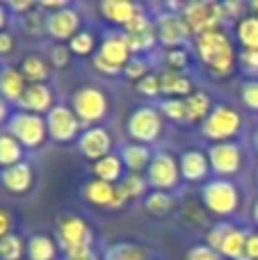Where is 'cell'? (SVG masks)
I'll return each mask as SVG.
<instances>
[{"label":"cell","instance_id":"44","mask_svg":"<svg viewBox=\"0 0 258 260\" xmlns=\"http://www.w3.org/2000/svg\"><path fill=\"white\" fill-rule=\"evenodd\" d=\"M135 87L142 96H149V99H158V96H163L158 73H149V76H144L140 82H135Z\"/></svg>","mask_w":258,"mask_h":260},{"label":"cell","instance_id":"4","mask_svg":"<svg viewBox=\"0 0 258 260\" xmlns=\"http://www.w3.org/2000/svg\"><path fill=\"white\" fill-rule=\"evenodd\" d=\"M181 16L185 21V25L190 27L192 37H199L210 30H219L224 21L222 3H215V0H192V3H185L181 9Z\"/></svg>","mask_w":258,"mask_h":260},{"label":"cell","instance_id":"33","mask_svg":"<svg viewBox=\"0 0 258 260\" xmlns=\"http://www.w3.org/2000/svg\"><path fill=\"white\" fill-rule=\"evenodd\" d=\"M27 244L16 233H9L0 238V260H21L25 256Z\"/></svg>","mask_w":258,"mask_h":260},{"label":"cell","instance_id":"23","mask_svg":"<svg viewBox=\"0 0 258 260\" xmlns=\"http://www.w3.org/2000/svg\"><path fill=\"white\" fill-rule=\"evenodd\" d=\"M114 192H117V185L105 183V180H99V178L87 180L85 187H82L85 201L91 203V206H99V208H112Z\"/></svg>","mask_w":258,"mask_h":260},{"label":"cell","instance_id":"22","mask_svg":"<svg viewBox=\"0 0 258 260\" xmlns=\"http://www.w3.org/2000/svg\"><path fill=\"white\" fill-rule=\"evenodd\" d=\"M151 160H153V153H151L149 146H144V144L131 142L121 148V162L131 174H142V171H146Z\"/></svg>","mask_w":258,"mask_h":260},{"label":"cell","instance_id":"43","mask_svg":"<svg viewBox=\"0 0 258 260\" xmlns=\"http://www.w3.org/2000/svg\"><path fill=\"white\" fill-rule=\"evenodd\" d=\"M165 64H167V69H172V71L183 73V69H187V64H190V53H187L185 48H169L167 53H165Z\"/></svg>","mask_w":258,"mask_h":260},{"label":"cell","instance_id":"1","mask_svg":"<svg viewBox=\"0 0 258 260\" xmlns=\"http://www.w3.org/2000/svg\"><path fill=\"white\" fill-rule=\"evenodd\" d=\"M195 53L213 76L227 78L238 64V50L227 30H210L195 37Z\"/></svg>","mask_w":258,"mask_h":260},{"label":"cell","instance_id":"20","mask_svg":"<svg viewBox=\"0 0 258 260\" xmlns=\"http://www.w3.org/2000/svg\"><path fill=\"white\" fill-rule=\"evenodd\" d=\"M158 76H160V89H163L165 99H187V96L195 91L192 80L181 71L165 69V71H160Z\"/></svg>","mask_w":258,"mask_h":260},{"label":"cell","instance_id":"41","mask_svg":"<svg viewBox=\"0 0 258 260\" xmlns=\"http://www.w3.org/2000/svg\"><path fill=\"white\" fill-rule=\"evenodd\" d=\"M240 99H242V105L247 110L258 114V80H251L247 78L245 82L240 85Z\"/></svg>","mask_w":258,"mask_h":260},{"label":"cell","instance_id":"48","mask_svg":"<svg viewBox=\"0 0 258 260\" xmlns=\"http://www.w3.org/2000/svg\"><path fill=\"white\" fill-rule=\"evenodd\" d=\"M91 64H94L96 71L103 73V76H108V78L121 76V73H123V69H119V67H114V64H110L108 59H103L101 55H94V57H91Z\"/></svg>","mask_w":258,"mask_h":260},{"label":"cell","instance_id":"49","mask_svg":"<svg viewBox=\"0 0 258 260\" xmlns=\"http://www.w3.org/2000/svg\"><path fill=\"white\" fill-rule=\"evenodd\" d=\"M12 229H14V217H12V212H9L7 208L0 206V238H5V235L14 233Z\"/></svg>","mask_w":258,"mask_h":260},{"label":"cell","instance_id":"7","mask_svg":"<svg viewBox=\"0 0 258 260\" xmlns=\"http://www.w3.org/2000/svg\"><path fill=\"white\" fill-rule=\"evenodd\" d=\"M163 114H160L158 108H151V105H142V108L133 110V114L128 117L126 130L128 137L137 144H153L155 139L163 135L165 121Z\"/></svg>","mask_w":258,"mask_h":260},{"label":"cell","instance_id":"56","mask_svg":"<svg viewBox=\"0 0 258 260\" xmlns=\"http://www.w3.org/2000/svg\"><path fill=\"white\" fill-rule=\"evenodd\" d=\"M251 219H254V224L258 226V199L254 201V206H251Z\"/></svg>","mask_w":258,"mask_h":260},{"label":"cell","instance_id":"5","mask_svg":"<svg viewBox=\"0 0 258 260\" xmlns=\"http://www.w3.org/2000/svg\"><path fill=\"white\" fill-rule=\"evenodd\" d=\"M71 108L85 126H91V123H99L108 117L110 101H108V96H105L103 89L85 85V87H78V89L73 91Z\"/></svg>","mask_w":258,"mask_h":260},{"label":"cell","instance_id":"10","mask_svg":"<svg viewBox=\"0 0 258 260\" xmlns=\"http://www.w3.org/2000/svg\"><path fill=\"white\" fill-rule=\"evenodd\" d=\"M46 126H48V137L59 144H67L71 139L80 137V126L82 121L78 114L73 112L71 105L57 103L48 114H46Z\"/></svg>","mask_w":258,"mask_h":260},{"label":"cell","instance_id":"52","mask_svg":"<svg viewBox=\"0 0 258 260\" xmlns=\"http://www.w3.org/2000/svg\"><path fill=\"white\" fill-rule=\"evenodd\" d=\"M14 50V37L9 32H0V57L9 55Z\"/></svg>","mask_w":258,"mask_h":260},{"label":"cell","instance_id":"36","mask_svg":"<svg viewBox=\"0 0 258 260\" xmlns=\"http://www.w3.org/2000/svg\"><path fill=\"white\" fill-rule=\"evenodd\" d=\"M119 185H121L123 192L128 194V199L146 197V189H149V180H146V176H142V174H131V171L123 176V180H121Z\"/></svg>","mask_w":258,"mask_h":260},{"label":"cell","instance_id":"38","mask_svg":"<svg viewBox=\"0 0 258 260\" xmlns=\"http://www.w3.org/2000/svg\"><path fill=\"white\" fill-rule=\"evenodd\" d=\"M238 64L251 80H258V48H240Z\"/></svg>","mask_w":258,"mask_h":260},{"label":"cell","instance_id":"8","mask_svg":"<svg viewBox=\"0 0 258 260\" xmlns=\"http://www.w3.org/2000/svg\"><path fill=\"white\" fill-rule=\"evenodd\" d=\"M181 165L178 160L167 151H158L153 153V160H151L149 169H146V180H149V187L158 189V192H169V189L178 187L181 183Z\"/></svg>","mask_w":258,"mask_h":260},{"label":"cell","instance_id":"2","mask_svg":"<svg viewBox=\"0 0 258 260\" xmlns=\"http://www.w3.org/2000/svg\"><path fill=\"white\" fill-rule=\"evenodd\" d=\"M201 201L213 215L231 217L240 208V189L231 178H213L201 187Z\"/></svg>","mask_w":258,"mask_h":260},{"label":"cell","instance_id":"30","mask_svg":"<svg viewBox=\"0 0 258 260\" xmlns=\"http://www.w3.org/2000/svg\"><path fill=\"white\" fill-rule=\"evenodd\" d=\"M18 69H21L23 78L27 80V85H41V82H46V78H48V64H46L39 55H27V57H23Z\"/></svg>","mask_w":258,"mask_h":260},{"label":"cell","instance_id":"37","mask_svg":"<svg viewBox=\"0 0 258 260\" xmlns=\"http://www.w3.org/2000/svg\"><path fill=\"white\" fill-rule=\"evenodd\" d=\"M69 48H71L73 55H80V57H85V55L94 53L96 39H94V35H91L89 30H80L71 41H69Z\"/></svg>","mask_w":258,"mask_h":260},{"label":"cell","instance_id":"18","mask_svg":"<svg viewBox=\"0 0 258 260\" xmlns=\"http://www.w3.org/2000/svg\"><path fill=\"white\" fill-rule=\"evenodd\" d=\"M0 180H3L7 192L25 194L32 187V183H35V171H32V167L27 162H18V165L9 167V169H3Z\"/></svg>","mask_w":258,"mask_h":260},{"label":"cell","instance_id":"58","mask_svg":"<svg viewBox=\"0 0 258 260\" xmlns=\"http://www.w3.org/2000/svg\"><path fill=\"white\" fill-rule=\"evenodd\" d=\"M254 146H256V151H258V128H256V133H254Z\"/></svg>","mask_w":258,"mask_h":260},{"label":"cell","instance_id":"26","mask_svg":"<svg viewBox=\"0 0 258 260\" xmlns=\"http://www.w3.org/2000/svg\"><path fill=\"white\" fill-rule=\"evenodd\" d=\"M213 101L206 91H192L190 96L185 99V114H187V123H204L206 117L213 110Z\"/></svg>","mask_w":258,"mask_h":260},{"label":"cell","instance_id":"27","mask_svg":"<svg viewBox=\"0 0 258 260\" xmlns=\"http://www.w3.org/2000/svg\"><path fill=\"white\" fill-rule=\"evenodd\" d=\"M25 256L30 260H55L57 258V244H55L53 238L48 235H32L27 240V249Z\"/></svg>","mask_w":258,"mask_h":260},{"label":"cell","instance_id":"17","mask_svg":"<svg viewBox=\"0 0 258 260\" xmlns=\"http://www.w3.org/2000/svg\"><path fill=\"white\" fill-rule=\"evenodd\" d=\"M178 165H181V176L187 183H199L206 180L210 171V162H208V153L199 151V148H190L178 157Z\"/></svg>","mask_w":258,"mask_h":260},{"label":"cell","instance_id":"34","mask_svg":"<svg viewBox=\"0 0 258 260\" xmlns=\"http://www.w3.org/2000/svg\"><path fill=\"white\" fill-rule=\"evenodd\" d=\"M126 35V41L128 46H131L133 55L135 53H146V50H151L155 46V41H158V30H146V32H123Z\"/></svg>","mask_w":258,"mask_h":260},{"label":"cell","instance_id":"6","mask_svg":"<svg viewBox=\"0 0 258 260\" xmlns=\"http://www.w3.org/2000/svg\"><path fill=\"white\" fill-rule=\"evenodd\" d=\"M7 126H9V135H14L23 148H39L48 137L46 117H41V114L16 110V112H12Z\"/></svg>","mask_w":258,"mask_h":260},{"label":"cell","instance_id":"15","mask_svg":"<svg viewBox=\"0 0 258 260\" xmlns=\"http://www.w3.org/2000/svg\"><path fill=\"white\" fill-rule=\"evenodd\" d=\"M18 108L23 110V112H32V114H48L50 110L55 108V99H53V89H50L46 82H41V85H27L25 94L21 96V101H18Z\"/></svg>","mask_w":258,"mask_h":260},{"label":"cell","instance_id":"16","mask_svg":"<svg viewBox=\"0 0 258 260\" xmlns=\"http://www.w3.org/2000/svg\"><path fill=\"white\" fill-rule=\"evenodd\" d=\"M96 55H101V57L108 59V62L114 64V67L123 69L128 64V59L133 57V50H131V46H128L123 32H110V35L101 41Z\"/></svg>","mask_w":258,"mask_h":260},{"label":"cell","instance_id":"59","mask_svg":"<svg viewBox=\"0 0 258 260\" xmlns=\"http://www.w3.org/2000/svg\"><path fill=\"white\" fill-rule=\"evenodd\" d=\"M256 180H258V171H256Z\"/></svg>","mask_w":258,"mask_h":260},{"label":"cell","instance_id":"32","mask_svg":"<svg viewBox=\"0 0 258 260\" xmlns=\"http://www.w3.org/2000/svg\"><path fill=\"white\" fill-rule=\"evenodd\" d=\"M144 208H146V212H149V215L165 217L167 212H172L174 197L169 192H158V189H153V192H149L144 197Z\"/></svg>","mask_w":258,"mask_h":260},{"label":"cell","instance_id":"21","mask_svg":"<svg viewBox=\"0 0 258 260\" xmlns=\"http://www.w3.org/2000/svg\"><path fill=\"white\" fill-rule=\"evenodd\" d=\"M27 89V80L23 78L21 69L7 67L0 71V96H3L7 103H18L21 96Z\"/></svg>","mask_w":258,"mask_h":260},{"label":"cell","instance_id":"53","mask_svg":"<svg viewBox=\"0 0 258 260\" xmlns=\"http://www.w3.org/2000/svg\"><path fill=\"white\" fill-rule=\"evenodd\" d=\"M7 7L12 9V12H18V14L25 12L27 14V12H32V9H35V3H32V0H12Z\"/></svg>","mask_w":258,"mask_h":260},{"label":"cell","instance_id":"50","mask_svg":"<svg viewBox=\"0 0 258 260\" xmlns=\"http://www.w3.org/2000/svg\"><path fill=\"white\" fill-rule=\"evenodd\" d=\"M64 260H99V256L94 253L91 247H87V249H78V251L64 253Z\"/></svg>","mask_w":258,"mask_h":260},{"label":"cell","instance_id":"25","mask_svg":"<svg viewBox=\"0 0 258 260\" xmlns=\"http://www.w3.org/2000/svg\"><path fill=\"white\" fill-rule=\"evenodd\" d=\"M91 174L94 178L99 180H105V183H112V185H119L123 180V162H121V155H110L101 157L91 165Z\"/></svg>","mask_w":258,"mask_h":260},{"label":"cell","instance_id":"24","mask_svg":"<svg viewBox=\"0 0 258 260\" xmlns=\"http://www.w3.org/2000/svg\"><path fill=\"white\" fill-rule=\"evenodd\" d=\"M247 238H249V233L233 224L224 238L222 247H219V256L227 260H247Z\"/></svg>","mask_w":258,"mask_h":260},{"label":"cell","instance_id":"57","mask_svg":"<svg viewBox=\"0 0 258 260\" xmlns=\"http://www.w3.org/2000/svg\"><path fill=\"white\" fill-rule=\"evenodd\" d=\"M249 9L258 16V0H251V3H249Z\"/></svg>","mask_w":258,"mask_h":260},{"label":"cell","instance_id":"12","mask_svg":"<svg viewBox=\"0 0 258 260\" xmlns=\"http://www.w3.org/2000/svg\"><path fill=\"white\" fill-rule=\"evenodd\" d=\"M155 30H158V41L169 48H183L187 39L192 37L190 27L185 25L181 14H163L155 18Z\"/></svg>","mask_w":258,"mask_h":260},{"label":"cell","instance_id":"13","mask_svg":"<svg viewBox=\"0 0 258 260\" xmlns=\"http://www.w3.org/2000/svg\"><path fill=\"white\" fill-rule=\"evenodd\" d=\"M46 32L55 41H71L80 32V14L73 7H64L46 16Z\"/></svg>","mask_w":258,"mask_h":260},{"label":"cell","instance_id":"3","mask_svg":"<svg viewBox=\"0 0 258 260\" xmlns=\"http://www.w3.org/2000/svg\"><path fill=\"white\" fill-rule=\"evenodd\" d=\"M240 130H242V114L227 103L215 105L210 110V114L206 117V121L201 123V135L206 139H210L213 144L233 142V137Z\"/></svg>","mask_w":258,"mask_h":260},{"label":"cell","instance_id":"40","mask_svg":"<svg viewBox=\"0 0 258 260\" xmlns=\"http://www.w3.org/2000/svg\"><path fill=\"white\" fill-rule=\"evenodd\" d=\"M231 221H217V224H213L208 229V233H206V244H208L210 249H215V251L219 253V247H222L224 238H227V233L231 231Z\"/></svg>","mask_w":258,"mask_h":260},{"label":"cell","instance_id":"54","mask_svg":"<svg viewBox=\"0 0 258 260\" xmlns=\"http://www.w3.org/2000/svg\"><path fill=\"white\" fill-rule=\"evenodd\" d=\"M7 21H9V7L7 5H0V32H5Z\"/></svg>","mask_w":258,"mask_h":260},{"label":"cell","instance_id":"19","mask_svg":"<svg viewBox=\"0 0 258 260\" xmlns=\"http://www.w3.org/2000/svg\"><path fill=\"white\" fill-rule=\"evenodd\" d=\"M140 12L142 7L137 3H131V0H103L101 3V14L105 16V21L119 27H126Z\"/></svg>","mask_w":258,"mask_h":260},{"label":"cell","instance_id":"55","mask_svg":"<svg viewBox=\"0 0 258 260\" xmlns=\"http://www.w3.org/2000/svg\"><path fill=\"white\" fill-rule=\"evenodd\" d=\"M7 117H12V114H9V103L0 96V121H5Z\"/></svg>","mask_w":258,"mask_h":260},{"label":"cell","instance_id":"39","mask_svg":"<svg viewBox=\"0 0 258 260\" xmlns=\"http://www.w3.org/2000/svg\"><path fill=\"white\" fill-rule=\"evenodd\" d=\"M46 16H48V14H46L44 9L35 7L32 12L23 14V27H25L30 35H41V32H46Z\"/></svg>","mask_w":258,"mask_h":260},{"label":"cell","instance_id":"9","mask_svg":"<svg viewBox=\"0 0 258 260\" xmlns=\"http://www.w3.org/2000/svg\"><path fill=\"white\" fill-rule=\"evenodd\" d=\"M57 242L64 253L91 247L94 242L91 226L78 215H62L57 221Z\"/></svg>","mask_w":258,"mask_h":260},{"label":"cell","instance_id":"45","mask_svg":"<svg viewBox=\"0 0 258 260\" xmlns=\"http://www.w3.org/2000/svg\"><path fill=\"white\" fill-rule=\"evenodd\" d=\"M185 260H222V256L215 249H210L208 244H195L187 249Z\"/></svg>","mask_w":258,"mask_h":260},{"label":"cell","instance_id":"29","mask_svg":"<svg viewBox=\"0 0 258 260\" xmlns=\"http://www.w3.org/2000/svg\"><path fill=\"white\" fill-rule=\"evenodd\" d=\"M23 162V146L18 139L9 133H0V167L9 169V167Z\"/></svg>","mask_w":258,"mask_h":260},{"label":"cell","instance_id":"35","mask_svg":"<svg viewBox=\"0 0 258 260\" xmlns=\"http://www.w3.org/2000/svg\"><path fill=\"white\" fill-rule=\"evenodd\" d=\"M160 114L176 123H187V114H185V99H163L158 105Z\"/></svg>","mask_w":258,"mask_h":260},{"label":"cell","instance_id":"51","mask_svg":"<svg viewBox=\"0 0 258 260\" xmlns=\"http://www.w3.org/2000/svg\"><path fill=\"white\" fill-rule=\"evenodd\" d=\"M247 260H258V231L247 238Z\"/></svg>","mask_w":258,"mask_h":260},{"label":"cell","instance_id":"42","mask_svg":"<svg viewBox=\"0 0 258 260\" xmlns=\"http://www.w3.org/2000/svg\"><path fill=\"white\" fill-rule=\"evenodd\" d=\"M123 76H126L128 80L140 82L144 76H149V64H146V59L140 57V55H133V57L128 59V64L123 67Z\"/></svg>","mask_w":258,"mask_h":260},{"label":"cell","instance_id":"14","mask_svg":"<svg viewBox=\"0 0 258 260\" xmlns=\"http://www.w3.org/2000/svg\"><path fill=\"white\" fill-rule=\"evenodd\" d=\"M78 148H80V153L85 157L96 162L112 153V135L105 128H99V126L87 128L85 133H80V137H78Z\"/></svg>","mask_w":258,"mask_h":260},{"label":"cell","instance_id":"28","mask_svg":"<svg viewBox=\"0 0 258 260\" xmlns=\"http://www.w3.org/2000/svg\"><path fill=\"white\" fill-rule=\"evenodd\" d=\"M236 41L240 48H258V16L247 14L236 23Z\"/></svg>","mask_w":258,"mask_h":260},{"label":"cell","instance_id":"31","mask_svg":"<svg viewBox=\"0 0 258 260\" xmlns=\"http://www.w3.org/2000/svg\"><path fill=\"white\" fill-rule=\"evenodd\" d=\"M103 260H149V253H146L144 247L133 242H119L112 244V247L105 251Z\"/></svg>","mask_w":258,"mask_h":260},{"label":"cell","instance_id":"46","mask_svg":"<svg viewBox=\"0 0 258 260\" xmlns=\"http://www.w3.org/2000/svg\"><path fill=\"white\" fill-rule=\"evenodd\" d=\"M48 59H50V64L57 67V69L67 67L69 59H71V48H69L67 44H55L53 48H50V53H48Z\"/></svg>","mask_w":258,"mask_h":260},{"label":"cell","instance_id":"47","mask_svg":"<svg viewBox=\"0 0 258 260\" xmlns=\"http://www.w3.org/2000/svg\"><path fill=\"white\" fill-rule=\"evenodd\" d=\"M245 5L240 3V0H224L222 3V12H224V21H240V18H245Z\"/></svg>","mask_w":258,"mask_h":260},{"label":"cell","instance_id":"11","mask_svg":"<svg viewBox=\"0 0 258 260\" xmlns=\"http://www.w3.org/2000/svg\"><path fill=\"white\" fill-rule=\"evenodd\" d=\"M210 171L217 174V178H231L242 169V148L236 142L213 144L208 148Z\"/></svg>","mask_w":258,"mask_h":260}]
</instances>
